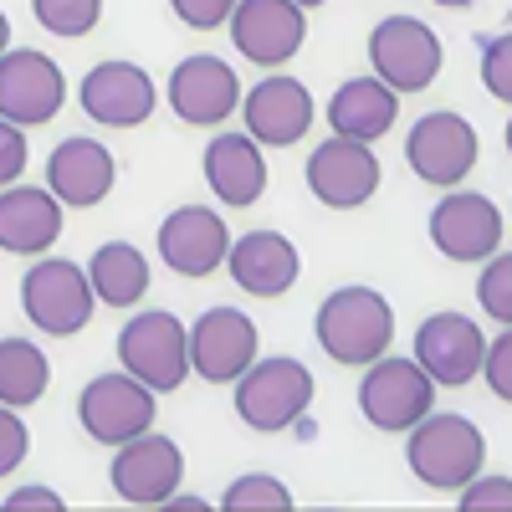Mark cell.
<instances>
[{
    "label": "cell",
    "instance_id": "obj_16",
    "mask_svg": "<svg viewBox=\"0 0 512 512\" xmlns=\"http://www.w3.org/2000/svg\"><path fill=\"white\" fill-rule=\"evenodd\" d=\"M231 231L221 221V210L210 205H180L169 210L159 226V262L175 277H210L226 267Z\"/></svg>",
    "mask_w": 512,
    "mask_h": 512
},
{
    "label": "cell",
    "instance_id": "obj_32",
    "mask_svg": "<svg viewBox=\"0 0 512 512\" xmlns=\"http://www.w3.org/2000/svg\"><path fill=\"white\" fill-rule=\"evenodd\" d=\"M461 492V507L466 512H512V477H472Z\"/></svg>",
    "mask_w": 512,
    "mask_h": 512
},
{
    "label": "cell",
    "instance_id": "obj_13",
    "mask_svg": "<svg viewBox=\"0 0 512 512\" xmlns=\"http://www.w3.org/2000/svg\"><path fill=\"white\" fill-rule=\"evenodd\" d=\"M185 344L190 374H200L205 384H236L246 364L262 354V333L241 308H210L195 318V328H185Z\"/></svg>",
    "mask_w": 512,
    "mask_h": 512
},
{
    "label": "cell",
    "instance_id": "obj_23",
    "mask_svg": "<svg viewBox=\"0 0 512 512\" xmlns=\"http://www.w3.org/2000/svg\"><path fill=\"white\" fill-rule=\"evenodd\" d=\"M118 180V164L98 139H62L47 159V190L62 200V210H88L98 205Z\"/></svg>",
    "mask_w": 512,
    "mask_h": 512
},
{
    "label": "cell",
    "instance_id": "obj_37",
    "mask_svg": "<svg viewBox=\"0 0 512 512\" xmlns=\"http://www.w3.org/2000/svg\"><path fill=\"white\" fill-rule=\"evenodd\" d=\"M6 507H11V512H21V507H47V512H62L67 502H62L52 487H16V492L6 497Z\"/></svg>",
    "mask_w": 512,
    "mask_h": 512
},
{
    "label": "cell",
    "instance_id": "obj_30",
    "mask_svg": "<svg viewBox=\"0 0 512 512\" xmlns=\"http://www.w3.org/2000/svg\"><path fill=\"white\" fill-rule=\"evenodd\" d=\"M477 303H482L487 318L512 323V256L507 251H492L487 256V267L477 277Z\"/></svg>",
    "mask_w": 512,
    "mask_h": 512
},
{
    "label": "cell",
    "instance_id": "obj_35",
    "mask_svg": "<svg viewBox=\"0 0 512 512\" xmlns=\"http://www.w3.org/2000/svg\"><path fill=\"white\" fill-rule=\"evenodd\" d=\"M26 175V128L0 118V190Z\"/></svg>",
    "mask_w": 512,
    "mask_h": 512
},
{
    "label": "cell",
    "instance_id": "obj_24",
    "mask_svg": "<svg viewBox=\"0 0 512 512\" xmlns=\"http://www.w3.org/2000/svg\"><path fill=\"white\" fill-rule=\"evenodd\" d=\"M62 236V200L36 185H6L0 190V251L11 256H41Z\"/></svg>",
    "mask_w": 512,
    "mask_h": 512
},
{
    "label": "cell",
    "instance_id": "obj_19",
    "mask_svg": "<svg viewBox=\"0 0 512 512\" xmlns=\"http://www.w3.org/2000/svg\"><path fill=\"white\" fill-rule=\"evenodd\" d=\"M77 103L103 128H139L154 113L159 93H154V77L139 62H98L88 77H82Z\"/></svg>",
    "mask_w": 512,
    "mask_h": 512
},
{
    "label": "cell",
    "instance_id": "obj_7",
    "mask_svg": "<svg viewBox=\"0 0 512 512\" xmlns=\"http://www.w3.org/2000/svg\"><path fill=\"white\" fill-rule=\"evenodd\" d=\"M441 36L420 16H384L369 31V67L390 93H425L441 77Z\"/></svg>",
    "mask_w": 512,
    "mask_h": 512
},
{
    "label": "cell",
    "instance_id": "obj_40",
    "mask_svg": "<svg viewBox=\"0 0 512 512\" xmlns=\"http://www.w3.org/2000/svg\"><path fill=\"white\" fill-rule=\"evenodd\" d=\"M292 6H303V11H313V6H323V0H292Z\"/></svg>",
    "mask_w": 512,
    "mask_h": 512
},
{
    "label": "cell",
    "instance_id": "obj_20",
    "mask_svg": "<svg viewBox=\"0 0 512 512\" xmlns=\"http://www.w3.org/2000/svg\"><path fill=\"white\" fill-rule=\"evenodd\" d=\"M169 108H175L185 123H226L236 108H241V77L226 57H210V52H195L175 67L169 77Z\"/></svg>",
    "mask_w": 512,
    "mask_h": 512
},
{
    "label": "cell",
    "instance_id": "obj_3",
    "mask_svg": "<svg viewBox=\"0 0 512 512\" xmlns=\"http://www.w3.org/2000/svg\"><path fill=\"white\" fill-rule=\"evenodd\" d=\"M313 405V369L303 359H287V354H272L262 359L256 354L246 364V374L236 379V415L251 425V431H287L308 415Z\"/></svg>",
    "mask_w": 512,
    "mask_h": 512
},
{
    "label": "cell",
    "instance_id": "obj_14",
    "mask_svg": "<svg viewBox=\"0 0 512 512\" xmlns=\"http://www.w3.org/2000/svg\"><path fill=\"white\" fill-rule=\"evenodd\" d=\"M431 241L446 262H487V256L502 251V241H507L497 200H487L482 190L441 195V205L431 210Z\"/></svg>",
    "mask_w": 512,
    "mask_h": 512
},
{
    "label": "cell",
    "instance_id": "obj_22",
    "mask_svg": "<svg viewBox=\"0 0 512 512\" xmlns=\"http://www.w3.org/2000/svg\"><path fill=\"white\" fill-rule=\"evenodd\" d=\"M205 185L221 205L246 210L267 190V154L251 134H216L205 144Z\"/></svg>",
    "mask_w": 512,
    "mask_h": 512
},
{
    "label": "cell",
    "instance_id": "obj_12",
    "mask_svg": "<svg viewBox=\"0 0 512 512\" xmlns=\"http://www.w3.org/2000/svg\"><path fill=\"white\" fill-rule=\"evenodd\" d=\"M108 482L123 502H134V507H164L185 482V451L159 431H144L134 441L113 446Z\"/></svg>",
    "mask_w": 512,
    "mask_h": 512
},
{
    "label": "cell",
    "instance_id": "obj_17",
    "mask_svg": "<svg viewBox=\"0 0 512 512\" xmlns=\"http://www.w3.org/2000/svg\"><path fill=\"white\" fill-rule=\"evenodd\" d=\"M313 93L303 88L297 77L272 72L262 77L251 93H241V118H246V134L262 144V149H292L297 139L313 128Z\"/></svg>",
    "mask_w": 512,
    "mask_h": 512
},
{
    "label": "cell",
    "instance_id": "obj_36",
    "mask_svg": "<svg viewBox=\"0 0 512 512\" xmlns=\"http://www.w3.org/2000/svg\"><path fill=\"white\" fill-rule=\"evenodd\" d=\"M169 6H175V16H180L185 26L216 31V26H226V16H231L236 0H169Z\"/></svg>",
    "mask_w": 512,
    "mask_h": 512
},
{
    "label": "cell",
    "instance_id": "obj_27",
    "mask_svg": "<svg viewBox=\"0 0 512 512\" xmlns=\"http://www.w3.org/2000/svg\"><path fill=\"white\" fill-rule=\"evenodd\" d=\"M52 384V364L31 338H0V405L26 410L47 395Z\"/></svg>",
    "mask_w": 512,
    "mask_h": 512
},
{
    "label": "cell",
    "instance_id": "obj_29",
    "mask_svg": "<svg viewBox=\"0 0 512 512\" xmlns=\"http://www.w3.org/2000/svg\"><path fill=\"white\" fill-rule=\"evenodd\" d=\"M226 512H277V507H292V492L282 477H267V472H251V477H236L231 492L221 497Z\"/></svg>",
    "mask_w": 512,
    "mask_h": 512
},
{
    "label": "cell",
    "instance_id": "obj_25",
    "mask_svg": "<svg viewBox=\"0 0 512 512\" xmlns=\"http://www.w3.org/2000/svg\"><path fill=\"white\" fill-rule=\"evenodd\" d=\"M395 113H400V93H390L379 77H349L338 82L323 118L338 139H359V144H374L395 128Z\"/></svg>",
    "mask_w": 512,
    "mask_h": 512
},
{
    "label": "cell",
    "instance_id": "obj_26",
    "mask_svg": "<svg viewBox=\"0 0 512 512\" xmlns=\"http://www.w3.org/2000/svg\"><path fill=\"white\" fill-rule=\"evenodd\" d=\"M88 282H93L98 303H108V308H134V303H144V292H149V256H144L134 241H108V246L93 251Z\"/></svg>",
    "mask_w": 512,
    "mask_h": 512
},
{
    "label": "cell",
    "instance_id": "obj_15",
    "mask_svg": "<svg viewBox=\"0 0 512 512\" xmlns=\"http://www.w3.org/2000/svg\"><path fill=\"white\" fill-rule=\"evenodd\" d=\"M482 354H487V338L472 318L461 313H431L415 328V364L436 379V390H461L482 374Z\"/></svg>",
    "mask_w": 512,
    "mask_h": 512
},
{
    "label": "cell",
    "instance_id": "obj_8",
    "mask_svg": "<svg viewBox=\"0 0 512 512\" xmlns=\"http://www.w3.org/2000/svg\"><path fill=\"white\" fill-rule=\"evenodd\" d=\"M477 154H482L477 128L466 123L461 113H446V108L415 118L410 134H405L410 169H415L425 185H436V190H456L477 169Z\"/></svg>",
    "mask_w": 512,
    "mask_h": 512
},
{
    "label": "cell",
    "instance_id": "obj_31",
    "mask_svg": "<svg viewBox=\"0 0 512 512\" xmlns=\"http://www.w3.org/2000/svg\"><path fill=\"white\" fill-rule=\"evenodd\" d=\"M482 82H487V93L497 103H512V36L497 31L487 41V52H482Z\"/></svg>",
    "mask_w": 512,
    "mask_h": 512
},
{
    "label": "cell",
    "instance_id": "obj_11",
    "mask_svg": "<svg viewBox=\"0 0 512 512\" xmlns=\"http://www.w3.org/2000/svg\"><path fill=\"white\" fill-rule=\"evenodd\" d=\"M67 103V77L47 52L31 47H6L0 52V118L16 128H41L52 123Z\"/></svg>",
    "mask_w": 512,
    "mask_h": 512
},
{
    "label": "cell",
    "instance_id": "obj_6",
    "mask_svg": "<svg viewBox=\"0 0 512 512\" xmlns=\"http://www.w3.org/2000/svg\"><path fill=\"white\" fill-rule=\"evenodd\" d=\"M118 364L123 374H134L139 384H149L154 395H169L190 379V344H185V323L175 313H139L128 318L118 333Z\"/></svg>",
    "mask_w": 512,
    "mask_h": 512
},
{
    "label": "cell",
    "instance_id": "obj_1",
    "mask_svg": "<svg viewBox=\"0 0 512 512\" xmlns=\"http://www.w3.org/2000/svg\"><path fill=\"white\" fill-rule=\"evenodd\" d=\"M313 333H318V349L333 364L364 369L369 359L390 354V344H395V308H390V297L374 292V287H338V292H328L318 303Z\"/></svg>",
    "mask_w": 512,
    "mask_h": 512
},
{
    "label": "cell",
    "instance_id": "obj_39",
    "mask_svg": "<svg viewBox=\"0 0 512 512\" xmlns=\"http://www.w3.org/2000/svg\"><path fill=\"white\" fill-rule=\"evenodd\" d=\"M436 6H446V11H461V6H472V0H436Z\"/></svg>",
    "mask_w": 512,
    "mask_h": 512
},
{
    "label": "cell",
    "instance_id": "obj_33",
    "mask_svg": "<svg viewBox=\"0 0 512 512\" xmlns=\"http://www.w3.org/2000/svg\"><path fill=\"white\" fill-rule=\"evenodd\" d=\"M482 374H487V390L497 400H512V333H507V323H502V333L482 354Z\"/></svg>",
    "mask_w": 512,
    "mask_h": 512
},
{
    "label": "cell",
    "instance_id": "obj_34",
    "mask_svg": "<svg viewBox=\"0 0 512 512\" xmlns=\"http://www.w3.org/2000/svg\"><path fill=\"white\" fill-rule=\"evenodd\" d=\"M26 446H31V436H26V420H21V410L0 405V477H11L16 466L26 461Z\"/></svg>",
    "mask_w": 512,
    "mask_h": 512
},
{
    "label": "cell",
    "instance_id": "obj_21",
    "mask_svg": "<svg viewBox=\"0 0 512 512\" xmlns=\"http://www.w3.org/2000/svg\"><path fill=\"white\" fill-rule=\"evenodd\" d=\"M226 272L251 297H282V292H292L297 272H303V256H297V246L282 231H251V236L231 241Z\"/></svg>",
    "mask_w": 512,
    "mask_h": 512
},
{
    "label": "cell",
    "instance_id": "obj_28",
    "mask_svg": "<svg viewBox=\"0 0 512 512\" xmlns=\"http://www.w3.org/2000/svg\"><path fill=\"white\" fill-rule=\"evenodd\" d=\"M31 11H36L41 31L77 41L103 21V0H31Z\"/></svg>",
    "mask_w": 512,
    "mask_h": 512
},
{
    "label": "cell",
    "instance_id": "obj_4",
    "mask_svg": "<svg viewBox=\"0 0 512 512\" xmlns=\"http://www.w3.org/2000/svg\"><path fill=\"white\" fill-rule=\"evenodd\" d=\"M21 308L26 318L52 333V338H72L93 323V282H88V267L67 262V256H41V262L21 277Z\"/></svg>",
    "mask_w": 512,
    "mask_h": 512
},
{
    "label": "cell",
    "instance_id": "obj_2",
    "mask_svg": "<svg viewBox=\"0 0 512 512\" xmlns=\"http://www.w3.org/2000/svg\"><path fill=\"white\" fill-rule=\"evenodd\" d=\"M405 461L425 487L456 492L487 466V436H482L477 420L451 415V410H431L405 431Z\"/></svg>",
    "mask_w": 512,
    "mask_h": 512
},
{
    "label": "cell",
    "instance_id": "obj_5",
    "mask_svg": "<svg viewBox=\"0 0 512 512\" xmlns=\"http://www.w3.org/2000/svg\"><path fill=\"white\" fill-rule=\"evenodd\" d=\"M359 410L374 431L384 436H405L420 415L436 410V379L425 374L415 359H390L379 354L364 364L359 379Z\"/></svg>",
    "mask_w": 512,
    "mask_h": 512
},
{
    "label": "cell",
    "instance_id": "obj_9",
    "mask_svg": "<svg viewBox=\"0 0 512 512\" xmlns=\"http://www.w3.org/2000/svg\"><path fill=\"white\" fill-rule=\"evenodd\" d=\"M154 390L149 384H139L134 374H98L82 384V395H77V420H82V431H88L93 441L103 446H123V441H134L144 431H154Z\"/></svg>",
    "mask_w": 512,
    "mask_h": 512
},
{
    "label": "cell",
    "instance_id": "obj_10",
    "mask_svg": "<svg viewBox=\"0 0 512 512\" xmlns=\"http://www.w3.org/2000/svg\"><path fill=\"white\" fill-rule=\"evenodd\" d=\"M226 36L251 67H282L303 52L308 41V11L292 0H236L226 16Z\"/></svg>",
    "mask_w": 512,
    "mask_h": 512
},
{
    "label": "cell",
    "instance_id": "obj_38",
    "mask_svg": "<svg viewBox=\"0 0 512 512\" xmlns=\"http://www.w3.org/2000/svg\"><path fill=\"white\" fill-rule=\"evenodd\" d=\"M11 47V21H6V11H0V52Z\"/></svg>",
    "mask_w": 512,
    "mask_h": 512
},
{
    "label": "cell",
    "instance_id": "obj_18",
    "mask_svg": "<svg viewBox=\"0 0 512 512\" xmlns=\"http://www.w3.org/2000/svg\"><path fill=\"white\" fill-rule=\"evenodd\" d=\"M308 190L328 205V210H359L374 200L379 190V159L369 144L359 139H323L308 154Z\"/></svg>",
    "mask_w": 512,
    "mask_h": 512
}]
</instances>
